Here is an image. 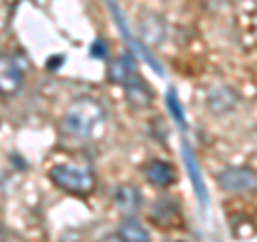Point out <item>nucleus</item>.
I'll list each match as a JSON object with an SVG mask.
<instances>
[{
    "mask_svg": "<svg viewBox=\"0 0 257 242\" xmlns=\"http://www.w3.org/2000/svg\"><path fill=\"white\" fill-rule=\"evenodd\" d=\"M105 120V109L94 96H79L62 116V131L73 140H88Z\"/></svg>",
    "mask_w": 257,
    "mask_h": 242,
    "instance_id": "f257e3e1",
    "label": "nucleus"
},
{
    "mask_svg": "<svg viewBox=\"0 0 257 242\" xmlns=\"http://www.w3.org/2000/svg\"><path fill=\"white\" fill-rule=\"evenodd\" d=\"M50 180L54 187L75 197L90 195L96 187V178L90 165L84 163H58L50 169Z\"/></svg>",
    "mask_w": 257,
    "mask_h": 242,
    "instance_id": "f03ea898",
    "label": "nucleus"
},
{
    "mask_svg": "<svg viewBox=\"0 0 257 242\" xmlns=\"http://www.w3.org/2000/svg\"><path fill=\"white\" fill-rule=\"evenodd\" d=\"M216 182L225 193H231V195H246V193L255 191L257 184V176L253 172V167H227L216 176Z\"/></svg>",
    "mask_w": 257,
    "mask_h": 242,
    "instance_id": "7ed1b4c3",
    "label": "nucleus"
},
{
    "mask_svg": "<svg viewBox=\"0 0 257 242\" xmlns=\"http://www.w3.org/2000/svg\"><path fill=\"white\" fill-rule=\"evenodd\" d=\"M150 221L163 229H172L182 225L180 201L174 197H159L150 208Z\"/></svg>",
    "mask_w": 257,
    "mask_h": 242,
    "instance_id": "20e7f679",
    "label": "nucleus"
},
{
    "mask_svg": "<svg viewBox=\"0 0 257 242\" xmlns=\"http://www.w3.org/2000/svg\"><path fill=\"white\" fill-rule=\"evenodd\" d=\"M24 86V71L9 54H0V94L15 96Z\"/></svg>",
    "mask_w": 257,
    "mask_h": 242,
    "instance_id": "39448f33",
    "label": "nucleus"
},
{
    "mask_svg": "<svg viewBox=\"0 0 257 242\" xmlns=\"http://www.w3.org/2000/svg\"><path fill=\"white\" fill-rule=\"evenodd\" d=\"M142 174L152 187H159V189H167L176 182V167L170 161H163V159L148 161V163L142 167Z\"/></svg>",
    "mask_w": 257,
    "mask_h": 242,
    "instance_id": "423d86ee",
    "label": "nucleus"
},
{
    "mask_svg": "<svg viewBox=\"0 0 257 242\" xmlns=\"http://www.w3.org/2000/svg\"><path fill=\"white\" fill-rule=\"evenodd\" d=\"M238 103H240V94L231 86H216L206 96V107L212 114H227V111L236 109Z\"/></svg>",
    "mask_w": 257,
    "mask_h": 242,
    "instance_id": "0eeeda50",
    "label": "nucleus"
},
{
    "mask_svg": "<svg viewBox=\"0 0 257 242\" xmlns=\"http://www.w3.org/2000/svg\"><path fill=\"white\" fill-rule=\"evenodd\" d=\"M142 204H144L142 191L135 184H120L114 191V206L124 216H135L142 210Z\"/></svg>",
    "mask_w": 257,
    "mask_h": 242,
    "instance_id": "6e6552de",
    "label": "nucleus"
},
{
    "mask_svg": "<svg viewBox=\"0 0 257 242\" xmlns=\"http://www.w3.org/2000/svg\"><path fill=\"white\" fill-rule=\"evenodd\" d=\"M182 159H184V165H187V169H189V178L193 182V189H195L197 199L202 201L204 208H208V191H206L202 172H199V165H197L195 157H193V150L189 146V142H182Z\"/></svg>",
    "mask_w": 257,
    "mask_h": 242,
    "instance_id": "1a4fd4ad",
    "label": "nucleus"
},
{
    "mask_svg": "<svg viewBox=\"0 0 257 242\" xmlns=\"http://www.w3.org/2000/svg\"><path fill=\"white\" fill-rule=\"evenodd\" d=\"M138 75V64H135V58L131 54H122L118 56V58H114L109 62L107 67V79L114 84H126L131 77Z\"/></svg>",
    "mask_w": 257,
    "mask_h": 242,
    "instance_id": "9d476101",
    "label": "nucleus"
},
{
    "mask_svg": "<svg viewBox=\"0 0 257 242\" xmlns=\"http://www.w3.org/2000/svg\"><path fill=\"white\" fill-rule=\"evenodd\" d=\"M128 103H133L135 107H150V103L155 101V92L148 82H144L140 75L131 77L126 84H122Z\"/></svg>",
    "mask_w": 257,
    "mask_h": 242,
    "instance_id": "9b49d317",
    "label": "nucleus"
},
{
    "mask_svg": "<svg viewBox=\"0 0 257 242\" xmlns=\"http://www.w3.org/2000/svg\"><path fill=\"white\" fill-rule=\"evenodd\" d=\"M118 238L122 242H152L150 231L135 219V216H126L118 227Z\"/></svg>",
    "mask_w": 257,
    "mask_h": 242,
    "instance_id": "f8f14e48",
    "label": "nucleus"
},
{
    "mask_svg": "<svg viewBox=\"0 0 257 242\" xmlns=\"http://www.w3.org/2000/svg\"><path fill=\"white\" fill-rule=\"evenodd\" d=\"M140 35L148 43H161L165 37V24L159 15H148L146 20L140 22Z\"/></svg>",
    "mask_w": 257,
    "mask_h": 242,
    "instance_id": "ddd939ff",
    "label": "nucleus"
},
{
    "mask_svg": "<svg viewBox=\"0 0 257 242\" xmlns=\"http://www.w3.org/2000/svg\"><path fill=\"white\" fill-rule=\"evenodd\" d=\"M165 103H167V109H170L172 118L176 120V125H178L182 131H187V118H184V109H182V105H180V99H178V94H176L174 88H170V90H167Z\"/></svg>",
    "mask_w": 257,
    "mask_h": 242,
    "instance_id": "4468645a",
    "label": "nucleus"
},
{
    "mask_svg": "<svg viewBox=\"0 0 257 242\" xmlns=\"http://www.w3.org/2000/svg\"><path fill=\"white\" fill-rule=\"evenodd\" d=\"M90 56L96 58V60L107 58V43L103 41V39H94L92 45H90Z\"/></svg>",
    "mask_w": 257,
    "mask_h": 242,
    "instance_id": "2eb2a0df",
    "label": "nucleus"
},
{
    "mask_svg": "<svg viewBox=\"0 0 257 242\" xmlns=\"http://www.w3.org/2000/svg\"><path fill=\"white\" fill-rule=\"evenodd\" d=\"M56 242H84V238H82V233H77L75 229H67L60 233Z\"/></svg>",
    "mask_w": 257,
    "mask_h": 242,
    "instance_id": "dca6fc26",
    "label": "nucleus"
},
{
    "mask_svg": "<svg viewBox=\"0 0 257 242\" xmlns=\"http://www.w3.org/2000/svg\"><path fill=\"white\" fill-rule=\"evenodd\" d=\"M62 62H64V56H52L50 60H47V71H58L62 67Z\"/></svg>",
    "mask_w": 257,
    "mask_h": 242,
    "instance_id": "f3484780",
    "label": "nucleus"
},
{
    "mask_svg": "<svg viewBox=\"0 0 257 242\" xmlns=\"http://www.w3.org/2000/svg\"><path fill=\"white\" fill-rule=\"evenodd\" d=\"M99 242H122L118 238V233H105V236H103Z\"/></svg>",
    "mask_w": 257,
    "mask_h": 242,
    "instance_id": "a211bd4d",
    "label": "nucleus"
},
{
    "mask_svg": "<svg viewBox=\"0 0 257 242\" xmlns=\"http://www.w3.org/2000/svg\"><path fill=\"white\" fill-rule=\"evenodd\" d=\"M167 242H184V240H167Z\"/></svg>",
    "mask_w": 257,
    "mask_h": 242,
    "instance_id": "6ab92c4d",
    "label": "nucleus"
}]
</instances>
